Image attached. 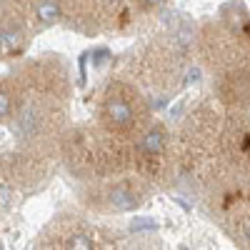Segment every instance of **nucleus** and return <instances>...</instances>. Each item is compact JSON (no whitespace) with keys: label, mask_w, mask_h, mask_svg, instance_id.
I'll use <instances>...</instances> for the list:
<instances>
[{"label":"nucleus","mask_w":250,"mask_h":250,"mask_svg":"<svg viewBox=\"0 0 250 250\" xmlns=\"http://www.w3.org/2000/svg\"><path fill=\"white\" fill-rule=\"evenodd\" d=\"M163 3H165V0H138V5L145 8V10H155V8H160Z\"/></svg>","instance_id":"nucleus-7"},{"label":"nucleus","mask_w":250,"mask_h":250,"mask_svg":"<svg viewBox=\"0 0 250 250\" xmlns=\"http://www.w3.org/2000/svg\"><path fill=\"white\" fill-rule=\"evenodd\" d=\"M93 205H103L110 213H130L143 203V180L130 175H118L95 183V190L90 193Z\"/></svg>","instance_id":"nucleus-2"},{"label":"nucleus","mask_w":250,"mask_h":250,"mask_svg":"<svg viewBox=\"0 0 250 250\" xmlns=\"http://www.w3.org/2000/svg\"><path fill=\"white\" fill-rule=\"evenodd\" d=\"M120 3H123V0H98V8L105 10V13H115L120 8Z\"/></svg>","instance_id":"nucleus-6"},{"label":"nucleus","mask_w":250,"mask_h":250,"mask_svg":"<svg viewBox=\"0 0 250 250\" xmlns=\"http://www.w3.org/2000/svg\"><path fill=\"white\" fill-rule=\"evenodd\" d=\"M150 110L145 98L135 90V85L125 80H115L105 88L100 100V128L108 133L135 143L138 135L148 128Z\"/></svg>","instance_id":"nucleus-1"},{"label":"nucleus","mask_w":250,"mask_h":250,"mask_svg":"<svg viewBox=\"0 0 250 250\" xmlns=\"http://www.w3.org/2000/svg\"><path fill=\"white\" fill-rule=\"evenodd\" d=\"M15 103H18L15 80H0V123L10 125V120L15 115Z\"/></svg>","instance_id":"nucleus-4"},{"label":"nucleus","mask_w":250,"mask_h":250,"mask_svg":"<svg viewBox=\"0 0 250 250\" xmlns=\"http://www.w3.org/2000/svg\"><path fill=\"white\" fill-rule=\"evenodd\" d=\"M130 230L140 233V230H155V220H145V218H135L130 223Z\"/></svg>","instance_id":"nucleus-5"},{"label":"nucleus","mask_w":250,"mask_h":250,"mask_svg":"<svg viewBox=\"0 0 250 250\" xmlns=\"http://www.w3.org/2000/svg\"><path fill=\"white\" fill-rule=\"evenodd\" d=\"M35 250H98L93 230L75 218L53 220L35 245Z\"/></svg>","instance_id":"nucleus-3"}]
</instances>
